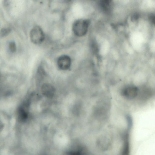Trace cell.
Masks as SVG:
<instances>
[{
    "label": "cell",
    "mask_w": 155,
    "mask_h": 155,
    "mask_svg": "<svg viewBox=\"0 0 155 155\" xmlns=\"http://www.w3.org/2000/svg\"><path fill=\"white\" fill-rule=\"evenodd\" d=\"M11 30L7 28H3L0 31V37L2 38L7 35L10 33Z\"/></svg>",
    "instance_id": "30bf717a"
},
{
    "label": "cell",
    "mask_w": 155,
    "mask_h": 155,
    "mask_svg": "<svg viewBox=\"0 0 155 155\" xmlns=\"http://www.w3.org/2000/svg\"><path fill=\"white\" fill-rule=\"evenodd\" d=\"M28 102L25 101L18 109L17 117L18 120L20 122H24L27 119L28 117Z\"/></svg>",
    "instance_id": "3957f363"
},
{
    "label": "cell",
    "mask_w": 155,
    "mask_h": 155,
    "mask_svg": "<svg viewBox=\"0 0 155 155\" xmlns=\"http://www.w3.org/2000/svg\"><path fill=\"white\" fill-rule=\"evenodd\" d=\"M129 144L127 137H126L122 155H129Z\"/></svg>",
    "instance_id": "9c48e42d"
},
{
    "label": "cell",
    "mask_w": 155,
    "mask_h": 155,
    "mask_svg": "<svg viewBox=\"0 0 155 155\" xmlns=\"http://www.w3.org/2000/svg\"><path fill=\"white\" fill-rule=\"evenodd\" d=\"M100 5L102 9L105 12H110L112 9L111 1L109 0H102L100 2Z\"/></svg>",
    "instance_id": "ba28073f"
},
{
    "label": "cell",
    "mask_w": 155,
    "mask_h": 155,
    "mask_svg": "<svg viewBox=\"0 0 155 155\" xmlns=\"http://www.w3.org/2000/svg\"><path fill=\"white\" fill-rule=\"evenodd\" d=\"M89 25V22L87 20L83 19L78 20L73 24V31L76 36H84L87 32Z\"/></svg>",
    "instance_id": "6da1fadb"
},
{
    "label": "cell",
    "mask_w": 155,
    "mask_h": 155,
    "mask_svg": "<svg viewBox=\"0 0 155 155\" xmlns=\"http://www.w3.org/2000/svg\"><path fill=\"white\" fill-rule=\"evenodd\" d=\"M8 48L11 52H15L16 50V45L15 42L14 41L10 42L8 45Z\"/></svg>",
    "instance_id": "8fae6325"
},
{
    "label": "cell",
    "mask_w": 155,
    "mask_h": 155,
    "mask_svg": "<svg viewBox=\"0 0 155 155\" xmlns=\"http://www.w3.org/2000/svg\"><path fill=\"white\" fill-rule=\"evenodd\" d=\"M138 16L137 14H135L132 17L131 19L134 20L137 19L138 18Z\"/></svg>",
    "instance_id": "4fadbf2b"
},
{
    "label": "cell",
    "mask_w": 155,
    "mask_h": 155,
    "mask_svg": "<svg viewBox=\"0 0 155 155\" xmlns=\"http://www.w3.org/2000/svg\"><path fill=\"white\" fill-rule=\"evenodd\" d=\"M3 127V124L1 120H0V132L2 130Z\"/></svg>",
    "instance_id": "5bb4252c"
},
{
    "label": "cell",
    "mask_w": 155,
    "mask_h": 155,
    "mask_svg": "<svg viewBox=\"0 0 155 155\" xmlns=\"http://www.w3.org/2000/svg\"><path fill=\"white\" fill-rule=\"evenodd\" d=\"M97 143L99 148L102 150H106L110 147L111 140L109 137L103 136L99 138Z\"/></svg>",
    "instance_id": "52a82bcc"
},
{
    "label": "cell",
    "mask_w": 155,
    "mask_h": 155,
    "mask_svg": "<svg viewBox=\"0 0 155 155\" xmlns=\"http://www.w3.org/2000/svg\"><path fill=\"white\" fill-rule=\"evenodd\" d=\"M41 91L44 95L48 98L52 97L55 93L54 88L49 83L43 84L41 86Z\"/></svg>",
    "instance_id": "8992f818"
},
{
    "label": "cell",
    "mask_w": 155,
    "mask_h": 155,
    "mask_svg": "<svg viewBox=\"0 0 155 155\" xmlns=\"http://www.w3.org/2000/svg\"><path fill=\"white\" fill-rule=\"evenodd\" d=\"M30 36L31 41L35 44H41L44 39V35L42 29L38 26L34 27L31 30Z\"/></svg>",
    "instance_id": "7a4b0ae2"
},
{
    "label": "cell",
    "mask_w": 155,
    "mask_h": 155,
    "mask_svg": "<svg viewBox=\"0 0 155 155\" xmlns=\"http://www.w3.org/2000/svg\"><path fill=\"white\" fill-rule=\"evenodd\" d=\"M137 88L133 86H128L124 87L122 91L123 95L128 99L135 98L138 94Z\"/></svg>",
    "instance_id": "277c9868"
},
{
    "label": "cell",
    "mask_w": 155,
    "mask_h": 155,
    "mask_svg": "<svg viewBox=\"0 0 155 155\" xmlns=\"http://www.w3.org/2000/svg\"><path fill=\"white\" fill-rule=\"evenodd\" d=\"M150 21L152 23L154 22V16L153 15H151L150 17Z\"/></svg>",
    "instance_id": "7c38bea8"
},
{
    "label": "cell",
    "mask_w": 155,
    "mask_h": 155,
    "mask_svg": "<svg viewBox=\"0 0 155 155\" xmlns=\"http://www.w3.org/2000/svg\"><path fill=\"white\" fill-rule=\"evenodd\" d=\"M57 64L58 67L62 70L68 69L71 66V58L67 55H63L58 59Z\"/></svg>",
    "instance_id": "5b68a950"
}]
</instances>
